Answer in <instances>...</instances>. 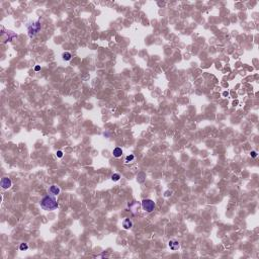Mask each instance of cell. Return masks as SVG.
I'll return each instance as SVG.
<instances>
[{
    "mask_svg": "<svg viewBox=\"0 0 259 259\" xmlns=\"http://www.w3.org/2000/svg\"><path fill=\"white\" fill-rule=\"evenodd\" d=\"M0 185H1V187H2L3 189H8V188H10V187H11V185H12V181H11L9 178H7V177H4V178H2V179H1V182H0Z\"/></svg>",
    "mask_w": 259,
    "mask_h": 259,
    "instance_id": "cell-4",
    "label": "cell"
},
{
    "mask_svg": "<svg viewBox=\"0 0 259 259\" xmlns=\"http://www.w3.org/2000/svg\"><path fill=\"white\" fill-rule=\"evenodd\" d=\"M250 154H251V157H252V158H256V157H257V152H256V151H251Z\"/></svg>",
    "mask_w": 259,
    "mask_h": 259,
    "instance_id": "cell-15",
    "label": "cell"
},
{
    "mask_svg": "<svg viewBox=\"0 0 259 259\" xmlns=\"http://www.w3.org/2000/svg\"><path fill=\"white\" fill-rule=\"evenodd\" d=\"M62 57H63V60H64V61H70L71 58H72V55H71V53H69V52H64L63 55H62Z\"/></svg>",
    "mask_w": 259,
    "mask_h": 259,
    "instance_id": "cell-9",
    "label": "cell"
},
{
    "mask_svg": "<svg viewBox=\"0 0 259 259\" xmlns=\"http://www.w3.org/2000/svg\"><path fill=\"white\" fill-rule=\"evenodd\" d=\"M113 154H114V156L115 157V158H118V157H121V155H122V150L120 149V148H115L114 149V151H113Z\"/></svg>",
    "mask_w": 259,
    "mask_h": 259,
    "instance_id": "cell-7",
    "label": "cell"
},
{
    "mask_svg": "<svg viewBox=\"0 0 259 259\" xmlns=\"http://www.w3.org/2000/svg\"><path fill=\"white\" fill-rule=\"evenodd\" d=\"M29 249V245L27 243H21L20 246H19V250L20 251H26Z\"/></svg>",
    "mask_w": 259,
    "mask_h": 259,
    "instance_id": "cell-11",
    "label": "cell"
},
{
    "mask_svg": "<svg viewBox=\"0 0 259 259\" xmlns=\"http://www.w3.org/2000/svg\"><path fill=\"white\" fill-rule=\"evenodd\" d=\"M134 158H135V157H134V155H132V154L129 155V156H127V158H126V162H127V163L132 162L133 160H134Z\"/></svg>",
    "mask_w": 259,
    "mask_h": 259,
    "instance_id": "cell-13",
    "label": "cell"
},
{
    "mask_svg": "<svg viewBox=\"0 0 259 259\" xmlns=\"http://www.w3.org/2000/svg\"><path fill=\"white\" fill-rule=\"evenodd\" d=\"M119 179H120V175H119V174L115 173V174L112 175V180H113V181H118Z\"/></svg>",
    "mask_w": 259,
    "mask_h": 259,
    "instance_id": "cell-12",
    "label": "cell"
},
{
    "mask_svg": "<svg viewBox=\"0 0 259 259\" xmlns=\"http://www.w3.org/2000/svg\"><path fill=\"white\" fill-rule=\"evenodd\" d=\"M34 70H35V71H40V70H41V67H40V66H35V67H34Z\"/></svg>",
    "mask_w": 259,
    "mask_h": 259,
    "instance_id": "cell-16",
    "label": "cell"
},
{
    "mask_svg": "<svg viewBox=\"0 0 259 259\" xmlns=\"http://www.w3.org/2000/svg\"><path fill=\"white\" fill-rule=\"evenodd\" d=\"M58 202L56 201V199L54 196L51 195H47L41 201V207L44 211L47 212H51V211H55L56 208H58Z\"/></svg>",
    "mask_w": 259,
    "mask_h": 259,
    "instance_id": "cell-1",
    "label": "cell"
},
{
    "mask_svg": "<svg viewBox=\"0 0 259 259\" xmlns=\"http://www.w3.org/2000/svg\"><path fill=\"white\" fill-rule=\"evenodd\" d=\"M145 177H146V175H145V173H143V172H141V173H139L137 175V179H138L139 182H144Z\"/></svg>",
    "mask_w": 259,
    "mask_h": 259,
    "instance_id": "cell-10",
    "label": "cell"
},
{
    "mask_svg": "<svg viewBox=\"0 0 259 259\" xmlns=\"http://www.w3.org/2000/svg\"><path fill=\"white\" fill-rule=\"evenodd\" d=\"M27 28H28V33L29 35V38H34V36L39 33V31L41 30V21L36 20L35 22L28 23Z\"/></svg>",
    "mask_w": 259,
    "mask_h": 259,
    "instance_id": "cell-2",
    "label": "cell"
},
{
    "mask_svg": "<svg viewBox=\"0 0 259 259\" xmlns=\"http://www.w3.org/2000/svg\"><path fill=\"white\" fill-rule=\"evenodd\" d=\"M57 157L58 158H62L63 157V152L62 151H57Z\"/></svg>",
    "mask_w": 259,
    "mask_h": 259,
    "instance_id": "cell-14",
    "label": "cell"
},
{
    "mask_svg": "<svg viewBox=\"0 0 259 259\" xmlns=\"http://www.w3.org/2000/svg\"><path fill=\"white\" fill-rule=\"evenodd\" d=\"M168 246H169V248L171 249V250H173V251H175V250H178L179 249V242L177 241V240H175V239H173V240H170L169 242H168Z\"/></svg>",
    "mask_w": 259,
    "mask_h": 259,
    "instance_id": "cell-5",
    "label": "cell"
},
{
    "mask_svg": "<svg viewBox=\"0 0 259 259\" xmlns=\"http://www.w3.org/2000/svg\"><path fill=\"white\" fill-rule=\"evenodd\" d=\"M132 226H133V223H132V221L130 219H126L124 221V223H122V227H124L125 229H127V230L132 228Z\"/></svg>",
    "mask_w": 259,
    "mask_h": 259,
    "instance_id": "cell-8",
    "label": "cell"
},
{
    "mask_svg": "<svg viewBox=\"0 0 259 259\" xmlns=\"http://www.w3.org/2000/svg\"><path fill=\"white\" fill-rule=\"evenodd\" d=\"M141 205H142L144 211H146L147 213H152L155 209V202L152 200H149V199L143 200Z\"/></svg>",
    "mask_w": 259,
    "mask_h": 259,
    "instance_id": "cell-3",
    "label": "cell"
},
{
    "mask_svg": "<svg viewBox=\"0 0 259 259\" xmlns=\"http://www.w3.org/2000/svg\"><path fill=\"white\" fill-rule=\"evenodd\" d=\"M49 191H50V193L53 194V195H58V194L60 193L61 189H60V187L57 186V185H51L50 188H49Z\"/></svg>",
    "mask_w": 259,
    "mask_h": 259,
    "instance_id": "cell-6",
    "label": "cell"
}]
</instances>
